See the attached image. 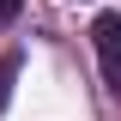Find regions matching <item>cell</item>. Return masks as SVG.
I'll return each mask as SVG.
<instances>
[{
    "instance_id": "6da1fadb",
    "label": "cell",
    "mask_w": 121,
    "mask_h": 121,
    "mask_svg": "<svg viewBox=\"0 0 121 121\" xmlns=\"http://www.w3.org/2000/svg\"><path fill=\"white\" fill-rule=\"evenodd\" d=\"M91 43H97V60H103V79L121 91V18H115V12H97Z\"/></svg>"
},
{
    "instance_id": "7a4b0ae2",
    "label": "cell",
    "mask_w": 121,
    "mask_h": 121,
    "mask_svg": "<svg viewBox=\"0 0 121 121\" xmlns=\"http://www.w3.org/2000/svg\"><path fill=\"white\" fill-rule=\"evenodd\" d=\"M12 79H18V55L0 60V109H6V97H12Z\"/></svg>"
},
{
    "instance_id": "3957f363",
    "label": "cell",
    "mask_w": 121,
    "mask_h": 121,
    "mask_svg": "<svg viewBox=\"0 0 121 121\" xmlns=\"http://www.w3.org/2000/svg\"><path fill=\"white\" fill-rule=\"evenodd\" d=\"M18 12H24V0H0V30L12 24V18H18Z\"/></svg>"
}]
</instances>
